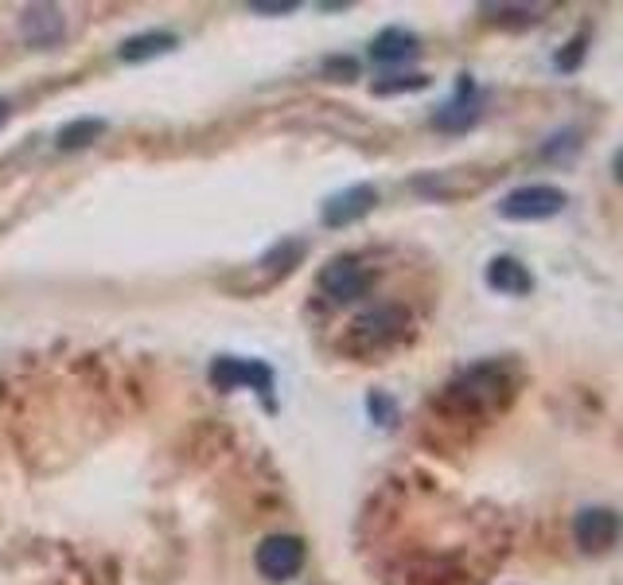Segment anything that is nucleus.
<instances>
[{
	"label": "nucleus",
	"instance_id": "1",
	"mask_svg": "<svg viewBox=\"0 0 623 585\" xmlns=\"http://www.w3.org/2000/svg\"><path fill=\"white\" fill-rule=\"evenodd\" d=\"M409 332V312L402 305H379V309L362 312L359 321L347 332L344 348L355 356H374V351L394 348L398 339H406Z\"/></svg>",
	"mask_w": 623,
	"mask_h": 585
},
{
	"label": "nucleus",
	"instance_id": "2",
	"mask_svg": "<svg viewBox=\"0 0 623 585\" xmlns=\"http://www.w3.org/2000/svg\"><path fill=\"white\" fill-rule=\"evenodd\" d=\"M452 398L468 410L479 414H491V410H503L511 403V394H515V383L506 375L503 363H479L471 371H464L460 383H452Z\"/></svg>",
	"mask_w": 623,
	"mask_h": 585
},
{
	"label": "nucleus",
	"instance_id": "3",
	"mask_svg": "<svg viewBox=\"0 0 623 585\" xmlns=\"http://www.w3.org/2000/svg\"><path fill=\"white\" fill-rule=\"evenodd\" d=\"M570 203V195L553 188V183H526V188H515V192H506L499 200V215L506 223H542L561 215Z\"/></svg>",
	"mask_w": 623,
	"mask_h": 585
},
{
	"label": "nucleus",
	"instance_id": "4",
	"mask_svg": "<svg viewBox=\"0 0 623 585\" xmlns=\"http://www.w3.org/2000/svg\"><path fill=\"white\" fill-rule=\"evenodd\" d=\"M495 168H441V172L417 176L414 192L424 200H464V195H476L479 188H488L495 180Z\"/></svg>",
	"mask_w": 623,
	"mask_h": 585
},
{
	"label": "nucleus",
	"instance_id": "5",
	"mask_svg": "<svg viewBox=\"0 0 623 585\" xmlns=\"http://www.w3.org/2000/svg\"><path fill=\"white\" fill-rule=\"evenodd\" d=\"M320 292H324L327 301L335 305H351L359 297L371 292V270L359 262V258L344 254V258H332V262L320 270Z\"/></svg>",
	"mask_w": 623,
	"mask_h": 585
},
{
	"label": "nucleus",
	"instance_id": "6",
	"mask_svg": "<svg viewBox=\"0 0 623 585\" xmlns=\"http://www.w3.org/2000/svg\"><path fill=\"white\" fill-rule=\"evenodd\" d=\"M253 562H257V574L269 577V582H289L304 566V542L292 539V535H269V539H262Z\"/></svg>",
	"mask_w": 623,
	"mask_h": 585
},
{
	"label": "nucleus",
	"instance_id": "7",
	"mask_svg": "<svg viewBox=\"0 0 623 585\" xmlns=\"http://www.w3.org/2000/svg\"><path fill=\"white\" fill-rule=\"evenodd\" d=\"M573 539L585 554H604L620 539V515L608 508H585L573 523Z\"/></svg>",
	"mask_w": 623,
	"mask_h": 585
},
{
	"label": "nucleus",
	"instance_id": "8",
	"mask_svg": "<svg viewBox=\"0 0 623 585\" xmlns=\"http://www.w3.org/2000/svg\"><path fill=\"white\" fill-rule=\"evenodd\" d=\"M479 94H476V83H471L468 74H460V86H456V94H452L444 106H436L433 114V129H441V133H468L471 126L479 121Z\"/></svg>",
	"mask_w": 623,
	"mask_h": 585
},
{
	"label": "nucleus",
	"instance_id": "9",
	"mask_svg": "<svg viewBox=\"0 0 623 585\" xmlns=\"http://www.w3.org/2000/svg\"><path fill=\"white\" fill-rule=\"evenodd\" d=\"M211 383L218 386V391H235V386H253V391L269 394L273 391V371L265 363H257V359H215L211 363Z\"/></svg>",
	"mask_w": 623,
	"mask_h": 585
},
{
	"label": "nucleus",
	"instance_id": "10",
	"mask_svg": "<svg viewBox=\"0 0 623 585\" xmlns=\"http://www.w3.org/2000/svg\"><path fill=\"white\" fill-rule=\"evenodd\" d=\"M374 203H379V192L371 183H355V188H344L324 203V223L327 227H351L362 215H371Z\"/></svg>",
	"mask_w": 623,
	"mask_h": 585
},
{
	"label": "nucleus",
	"instance_id": "11",
	"mask_svg": "<svg viewBox=\"0 0 623 585\" xmlns=\"http://www.w3.org/2000/svg\"><path fill=\"white\" fill-rule=\"evenodd\" d=\"M63 12L51 9V4H39V9H24L20 16V36L32 47H55L63 39Z\"/></svg>",
	"mask_w": 623,
	"mask_h": 585
},
{
	"label": "nucleus",
	"instance_id": "12",
	"mask_svg": "<svg viewBox=\"0 0 623 585\" xmlns=\"http://www.w3.org/2000/svg\"><path fill=\"white\" fill-rule=\"evenodd\" d=\"M488 289L503 292V297H526L534 289V277L518 258L499 254L488 262Z\"/></svg>",
	"mask_w": 623,
	"mask_h": 585
},
{
	"label": "nucleus",
	"instance_id": "13",
	"mask_svg": "<svg viewBox=\"0 0 623 585\" xmlns=\"http://www.w3.org/2000/svg\"><path fill=\"white\" fill-rule=\"evenodd\" d=\"M421 51V39L414 36V32H406V28H386V32H379V36L371 39V59L374 63H409V59Z\"/></svg>",
	"mask_w": 623,
	"mask_h": 585
},
{
	"label": "nucleus",
	"instance_id": "14",
	"mask_svg": "<svg viewBox=\"0 0 623 585\" xmlns=\"http://www.w3.org/2000/svg\"><path fill=\"white\" fill-rule=\"evenodd\" d=\"M172 47H176L172 32H141V36H133V39L121 44L118 56L125 59V63H145V59L164 56V51H172Z\"/></svg>",
	"mask_w": 623,
	"mask_h": 585
},
{
	"label": "nucleus",
	"instance_id": "15",
	"mask_svg": "<svg viewBox=\"0 0 623 585\" xmlns=\"http://www.w3.org/2000/svg\"><path fill=\"white\" fill-rule=\"evenodd\" d=\"M106 133L98 118H82V121H71V126L59 129V148H86L91 141H98Z\"/></svg>",
	"mask_w": 623,
	"mask_h": 585
},
{
	"label": "nucleus",
	"instance_id": "16",
	"mask_svg": "<svg viewBox=\"0 0 623 585\" xmlns=\"http://www.w3.org/2000/svg\"><path fill=\"white\" fill-rule=\"evenodd\" d=\"M429 79L424 74H402V79H390V83H374V94L386 98V94H409V91H424Z\"/></svg>",
	"mask_w": 623,
	"mask_h": 585
},
{
	"label": "nucleus",
	"instance_id": "17",
	"mask_svg": "<svg viewBox=\"0 0 623 585\" xmlns=\"http://www.w3.org/2000/svg\"><path fill=\"white\" fill-rule=\"evenodd\" d=\"M580 59H585V39L580 36H573L570 44H565V51H558V56H553V63H558V71H577L580 67Z\"/></svg>",
	"mask_w": 623,
	"mask_h": 585
},
{
	"label": "nucleus",
	"instance_id": "18",
	"mask_svg": "<svg viewBox=\"0 0 623 585\" xmlns=\"http://www.w3.org/2000/svg\"><path fill=\"white\" fill-rule=\"evenodd\" d=\"M250 12H257V16H289V12H297V0H253Z\"/></svg>",
	"mask_w": 623,
	"mask_h": 585
},
{
	"label": "nucleus",
	"instance_id": "19",
	"mask_svg": "<svg viewBox=\"0 0 623 585\" xmlns=\"http://www.w3.org/2000/svg\"><path fill=\"white\" fill-rule=\"evenodd\" d=\"M573 138H577V133H558L553 141H546L542 156H546V160H558V156L565 153V148H577V145H580V141H573Z\"/></svg>",
	"mask_w": 623,
	"mask_h": 585
},
{
	"label": "nucleus",
	"instance_id": "20",
	"mask_svg": "<svg viewBox=\"0 0 623 585\" xmlns=\"http://www.w3.org/2000/svg\"><path fill=\"white\" fill-rule=\"evenodd\" d=\"M324 71L335 74L339 83H347V79H355V74H359V63H355V59H327Z\"/></svg>",
	"mask_w": 623,
	"mask_h": 585
},
{
	"label": "nucleus",
	"instance_id": "21",
	"mask_svg": "<svg viewBox=\"0 0 623 585\" xmlns=\"http://www.w3.org/2000/svg\"><path fill=\"white\" fill-rule=\"evenodd\" d=\"M612 172H615V180L623 183V148H620V153H615V160H612Z\"/></svg>",
	"mask_w": 623,
	"mask_h": 585
},
{
	"label": "nucleus",
	"instance_id": "22",
	"mask_svg": "<svg viewBox=\"0 0 623 585\" xmlns=\"http://www.w3.org/2000/svg\"><path fill=\"white\" fill-rule=\"evenodd\" d=\"M4 121H9V102L0 98V126H4Z\"/></svg>",
	"mask_w": 623,
	"mask_h": 585
}]
</instances>
